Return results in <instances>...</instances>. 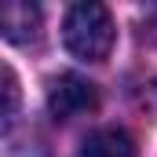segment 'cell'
Returning a JSON list of instances; mask_svg holds the SVG:
<instances>
[{
    "label": "cell",
    "instance_id": "1",
    "mask_svg": "<svg viewBox=\"0 0 157 157\" xmlns=\"http://www.w3.org/2000/svg\"><path fill=\"white\" fill-rule=\"evenodd\" d=\"M62 40H66L70 55H77L84 62H102L113 51V40H117L110 7H102V4H73L66 11V22H62Z\"/></svg>",
    "mask_w": 157,
    "mask_h": 157
},
{
    "label": "cell",
    "instance_id": "2",
    "mask_svg": "<svg viewBox=\"0 0 157 157\" xmlns=\"http://www.w3.org/2000/svg\"><path fill=\"white\" fill-rule=\"evenodd\" d=\"M95 106H99L95 84L77 77V73H62L48 88V110H51L55 121H73L80 113H88V110H95Z\"/></svg>",
    "mask_w": 157,
    "mask_h": 157
},
{
    "label": "cell",
    "instance_id": "3",
    "mask_svg": "<svg viewBox=\"0 0 157 157\" xmlns=\"http://www.w3.org/2000/svg\"><path fill=\"white\" fill-rule=\"evenodd\" d=\"M40 7L29 0H0V40L33 44L40 37Z\"/></svg>",
    "mask_w": 157,
    "mask_h": 157
},
{
    "label": "cell",
    "instance_id": "4",
    "mask_svg": "<svg viewBox=\"0 0 157 157\" xmlns=\"http://www.w3.org/2000/svg\"><path fill=\"white\" fill-rule=\"evenodd\" d=\"M77 157H135V139L124 128H99L80 143Z\"/></svg>",
    "mask_w": 157,
    "mask_h": 157
},
{
    "label": "cell",
    "instance_id": "5",
    "mask_svg": "<svg viewBox=\"0 0 157 157\" xmlns=\"http://www.w3.org/2000/svg\"><path fill=\"white\" fill-rule=\"evenodd\" d=\"M18 106H22V84H18L15 70L7 62H0V135L11 132V124L18 117Z\"/></svg>",
    "mask_w": 157,
    "mask_h": 157
}]
</instances>
